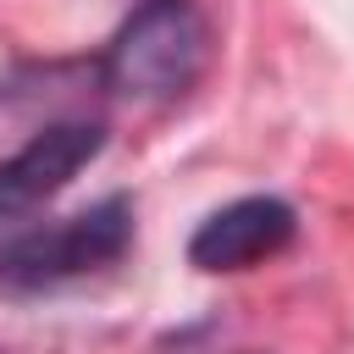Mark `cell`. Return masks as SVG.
I'll return each mask as SVG.
<instances>
[{"label":"cell","instance_id":"cell-1","mask_svg":"<svg viewBox=\"0 0 354 354\" xmlns=\"http://www.w3.org/2000/svg\"><path fill=\"white\" fill-rule=\"evenodd\" d=\"M210 55V28L194 11V0H144L105 44L100 83L122 100H177L199 83Z\"/></svg>","mask_w":354,"mask_h":354},{"label":"cell","instance_id":"cell-2","mask_svg":"<svg viewBox=\"0 0 354 354\" xmlns=\"http://www.w3.org/2000/svg\"><path fill=\"white\" fill-rule=\"evenodd\" d=\"M133 249V199L111 194L77 216L17 232L0 243V293H50L61 282L94 277Z\"/></svg>","mask_w":354,"mask_h":354},{"label":"cell","instance_id":"cell-3","mask_svg":"<svg viewBox=\"0 0 354 354\" xmlns=\"http://www.w3.org/2000/svg\"><path fill=\"white\" fill-rule=\"evenodd\" d=\"M105 149V127L100 122H50L39 127L17 155L0 160V227L33 216L39 205H50L94 155Z\"/></svg>","mask_w":354,"mask_h":354},{"label":"cell","instance_id":"cell-4","mask_svg":"<svg viewBox=\"0 0 354 354\" xmlns=\"http://www.w3.org/2000/svg\"><path fill=\"white\" fill-rule=\"evenodd\" d=\"M299 232V216L277 194H249L221 210H210L188 238V266L199 271H249L271 254H282Z\"/></svg>","mask_w":354,"mask_h":354}]
</instances>
